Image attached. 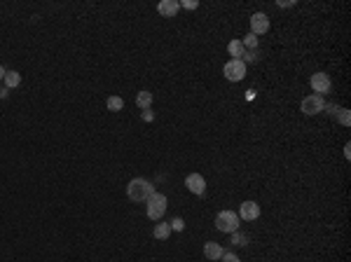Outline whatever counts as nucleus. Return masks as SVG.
<instances>
[{"instance_id":"f257e3e1","label":"nucleus","mask_w":351,"mask_h":262,"mask_svg":"<svg viewBox=\"0 0 351 262\" xmlns=\"http://www.w3.org/2000/svg\"><path fill=\"white\" fill-rule=\"evenodd\" d=\"M152 195H155V188H152L150 180H146V178H133V180H129L127 197L131 201H148Z\"/></svg>"},{"instance_id":"f03ea898","label":"nucleus","mask_w":351,"mask_h":262,"mask_svg":"<svg viewBox=\"0 0 351 262\" xmlns=\"http://www.w3.org/2000/svg\"><path fill=\"white\" fill-rule=\"evenodd\" d=\"M146 204H148V208H146L148 218L150 220H162V215L166 213V204H169V199H166V195H162V192H155Z\"/></svg>"},{"instance_id":"7ed1b4c3","label":"nucleus","mask_w":351,"mask_h":262,"mask_svg":"<svg viewBox=\"0 0 351 262\" xmlns=\"http://www.w3.org/2000/svg\"><path fill=\"white\" fill-rule=\"evenodd\" d=\"M239 225H241V220H239V215H236L234 211H220V213L216 215V230L218 232L232 234V232L239 230Z\"/></svg>"},{"instance_id":"20e7f679","label":"nucleus","mask_w":351,"mask_h":262,"mask_svg":"<svg viewBox=\"0 0 351 262\" xmlns=\"http://www.w3.org/2000/svg\"><path fill=\"white\" fill-rule=\"evenodd\" d=\"M300 110H302L304 115H319V113H323L326 110V98L319 96V94H309V96H304L302 101H300Z\"/></svg>"},{"instance_id":"39448f33","label":"nucleus","mask_w":351,"mask_h":262,"mask_svg":"<svg viewBox=\"0 0 351 262\" xmlns=\"http://www.w3.org/2000/svg\"><path fill=\"white\" fill-rule=\"evenodd\" d=\"M223 75L225 80H230V82H241L246 78V63L241 59H230V61L223 66Z\"/></svg>"},{"instance_id":"423d86ee","label":"nucleus","mask_w":351,"mask_h":262,"mask_svg":"<svg viewBox=\"0 0 351 262\" xmlns=\"http://www.w3.org/2000/svg\"><path fill=\"white\" fill-rule=\"evenodd\" d=\"M309 85H311L314 94L323 96V94H328L330 89H333V80H330V75H326V73H314L311 78H309Z\"/></svg>"},{"instance_id":"0eeeda50","label":"nucleus","mask_w":351,"mask_h":262,"mask_svg":"<svg viewBox=\"0 0 351 262\" xmlns=\"http://www.w3.org/2000/svg\"><path fill=\"white\" fill-rule=\"evenodd\" d=\"M185 188H188L192 195L201 197L206 192V178L201 176V173H190V176L185 178Z\"/></svg>"},{"instance_id":"6e6552de","label":"nucleus","mask_w":351,"mask_h":262,"mask_svg":"<svg viewBox=\"0 0 351 262\" xmlns=\"http://www.w3.org/2000/svg\"><path fill=\"white\" fill-rule=\"evenodd\" d=\"M267 31H269V17L262 12H255L251 17V33L253 35H265Z\"/></svg>"},{"instance_id":"1a4fd4ad","label":"nucleus","mask_w":351,"mask_h":262,"mask_svg":"<svg viewBox=\"0 0 351 262\" xmlns=\"http://www.w3.org/2000/svg\"><path fill=\"white\" fill-rule=\"evenodd\" d=\"M236 215H239V220H249V222H251V220H258V218H260V206H258V201H243V204H241V206H239V213H236Z\"/></svg>"},{"instance_id":"9d476101","label":"nucleus","mask_w":351,"mask_h":262,"mask_svg":"<svg viewBox=\"0 0 351 262\" xmlns=\"http://www.w3.org/2000/svg\"><path fill=\"white\" fill-rule=\"evenodd\" d=\"M178 10H181V3H178V0H162L157 5V12L166 19H173L176 14H178Z\"/></svg>"},{"instance_id":"9b49d317","label":"nucleus","mask_w":351,"mask_h":262,"mask_svg":"<svg viewBox=\"0 0 351 262\" xmlns=\"http://www.w3.org/2000/svg\"><path fill=\"white\" fill-rule=\"evenodd\" d=\"M223 253H225L223 246L216 244V241H206V244H204V255L208 257V260H220Z\"/></svg>"},{"instance_id":"f8f14e48","label":"nucleus","mask_w":351,"mask_h":262,"mask_svg":"<svg viewBox=\"0 0 351 262\" xmlns=\"http://www.w3.org/2000/svg\"><path fill=\"white\" fill-rule=\"evenodd\" d=\"M136 105H138L141 110H150V105H152V94L150 92H138L136 94Z\"/></svg>"},{"instance_id":"ddd939ff","label":"nucleus","mask_w":351,"mask_h":262,"mask_svg":"<svg viewBox=\"0 0 351 262\" xmlns=\"http://www.w3.org/2000/svg\"><path fill=\"white\" fill-rule=\"evenodd\" d=\"M169 234H171L169 222H157V225H155V230H152V237L159 239V241H164V239H169Z\"/></svg>"},{"instance_id":"4468645a","label":"nucleus","mask_w":351,"mask_h":262,"mask_svg":"<svg viewBox=\"0 0 351 262\" xmlns=\"http://www.w3.org/2000/svg\"><path fill=\"white\" fill-rule=\"evenodd\" d=\"M227 52H230L232 59H241L246 49H243L241 40H230V45H227Z\"/></svg>"},{"instance_id":"2eb2a0df","label":"nucleus","mask_w":351,"mask_h":262,"mask_svg":"<svg viewBox=\"0 0 351 262\" xmlns=\"http://www.w3.org/2000/svg\"><path fill=\"white\" fill-rule=\"evenodd\" d=\"M3 82H5L7 89H14V87L21 85V75H19L17 70H7V73H5V80H3Z\"/></svg>"},{"instance_id":"dca6fc26","label":"nucleus","mask_w":351,"mask_h":262,"mask_svg":"<svg viewBox=\"0 0 351 262\" xmlns=\"http://www.w3.org/2000/svg\"><path fill=\"white\" fill-rule=\"evenodd\" d=\"M106 105H108V110H113V113H120V110L124 108V98L122 96H110L108 101H106Z\"/></svg>"},{"instance_id":"f3484780","label":"nucleus","mask_w":351,"mask_h":262,"mask_svg":"<svg viewBox=\"0 0 351 262\" xmlns=\"http://www.w3.org/2000/svg\"><path fill=\"white\" fill-rule=\"evenodd\" d=\"M241 45H243V49H258V35H253V33H249V35H243V40H241Z\"/></svg>"},{"instance_id":"a211bd4d","label":"nucleus","mask_w":351,"mask_h":262,"mask_svg":"<svg viewBox=\"0 0 351 262\" xmlns=\"http://www.w3.org/2000/svg\"><path fill=\"white\" fill-rule=\"evenodd\" d=\"M232 244H234V246H246V244H249V237L236 230V232H232Z\"/></svg>"},{"instance_id":"6ab92c4d","label":"nucleus","mask_w":351,"mask_h":262,"mask_svg":"<svg viewBox=\"0 0 351 262\" xmlns=\"http://www.w3.org/2000/svg\"><path fill=\"white\" fill-rule=\"evenodd\" d=\"M169 227H171V232H183L185 230V220L183 218H171Z\"/></svg>"},{"instance_id":"aec40b11","label":"nucleus","mask_w":351,"mask_h":262,"mask_svg":"<svg viewBox=\"0 0 351 262\" xmlns=\"http://www.w3.org/2000/svg\"><path fill=\"white\" fill-rule=\"evenodd\" d=\"M337 113H339V124H342V127H349V124H351V115H349V110H346V108H339Z\"/></svg>"},{"instance_id":"412c9836","label":"nucleus","mask_w":351,"mask_h":262,"mask_svg":"<svg viewBox=\"0 0 351 262\" xmlns=\"http://www.w3.org/2000/svg\"><path fill=\"white\" fill-rule=\"evenodd\" d=\"M181 7H183V10H197V7H199V3H197V0H183Z\"/></svg>"},{"instance_id":"4be33fe9","label":"nucleus","mask_w":351,"mask_h":262,"mask_svg":"<svg viewBox=\"0 0 351 262\" xmlns=\"http://www.w3.org/2000/svg\"><path fill=\"white\" fill-rule=\"evenodd\" d=\"M220 260H223V262H241V260H239V255H234V253H223Z\"/></svg>"},{"instance_id":"5701e85b","label":"nucleus","mask_w":351,"mask_h":262,"mask_svg":"<svg viewBox=\"0 0 351 262\" xmlns=\"http://www.w3.org/2000/svg\"><path fill=\"white\" fill-rule=\"evenodd\" d=\"M143 122H152V120H155V113H152V110H143Z\"/></svg>"},{"instance_id":"b1692460","label":"nucleus","mask_w":351,"mask_h":262,"mask_svg":"<svg viewBox=\"0 0 351 262\" xmlns=\"http://www.w3.org/2000/svg\"><path fill=\"white\" fill-rule=\"evenodd\" d=\"M276 5L278 7H293V5H295V0H278Z\"/></svg>"},{"instance_id":"393cba45","label":"nucleus","mask_w":351,"mask_h":262,"mask_svg":"<svg viewBox=\"0 0 351 262\" xmlns=\"http://www.w3.org/2000/svg\"><path fill=\"white\" fill-rule=\"evenodd\" d=\"M10 96V89L7 87H0V98H7Z\"/></svg>"},{"instance_id":"a878e982","label":"nucleus","mask_w":351,"mask_h":262,"mask_svg":"<svg viewBox=\"0 0 351 262\" xmlns=\"http://www.w3.org/2000/svg\"><path fill=\"white\" fill-rule=\"evenodd\" d=\"M344 157H346V159H351V145H349V143L344 145Z\"/></svg>"},{"instance_id":"bb28decb","label":"nucleus","mask_w":351,"mask_h":262,"mask_svg":"<svg viewBox=\"0 0 351 262\" xmlns=\"http://www.w3.org/2000/svg\"><path fill=\"white\" fill-rule=\"evenodd\" d=\"M5 73H7V70H5L3 66H0V80H5Z\"/></svg>"}]
</instances>
